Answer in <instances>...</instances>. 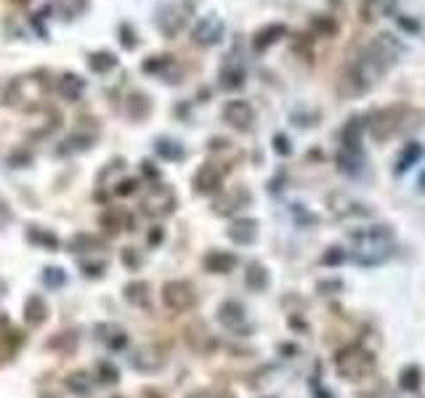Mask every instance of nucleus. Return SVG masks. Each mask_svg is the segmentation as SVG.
Here are the masks:
<instances>
[{
  "label": "nucleus",
  "instance_id": "2",
  "mask_svg": "<svg viewBox=\"0 0 425 398\" xmlns=\"http://www.w3.org/2000/svg\"><path fill=\"white\" fill-rule=\"evenodd\" d=\"M420 112L410 109L407 104H396V107H386V109H375L365 114L367 120V131L372 133L375 141H388L393 138L396 133H404V131H414L420 128Z\"/></svg>",
  "mask_w": 425,
  "mask_h": 398
},
{
  "label": "nucleus",
  "instance_id": "8",
  "mask_svg": "<svg viewBox=\"0 0 425 398\" xmlns=\"http://www.w3.org/2000/svg\"><path fill=\"white\" fill-rule=\"evenodd\" d=\"M173 207H176V194H173V189L165 186V183H155V186L144 194V199H141V210L152 218L170 215Z\"/></svg>",
  "mask_w": 425,
  "mask_h": 398
},
{
  "label": "nucleus",
  "instance_id": "11",
  "mask_svg": "<svg viewBox=\"0 0 425 398\" xmlns=\"http://www.w3.org/2000/svg\"><path fill=\"white\" fill-rule=\"evenodd\" d=\"M365 131H367L365 114H351V117L346 120V125H343V131H340V149H343V152L362 154V152H365V146H362Z\"/></svg>",
  "mask_w": 425,
  "mask_h": 398
},
{
  "label": "nucleus",
  "instance_id": "13",
  "mask_svg": "<svg viewBox=\"0 0 425 398\" xmlns=\"http://www.w3.org/2000/svg\"><path fill=\"white\" fill-rule=\"evenodd\" d=\"M223 175H226V168H221L218 162H205V165L195 173V192L197 194L221 192V186H223Z\"/></svg>",
  "mask_w": 425,
  "mask_h": 398
},
{
  "label": "nucleus",
  "instance_id": "6",
  "mask_svg": "<svg viewBox=\"0 0 425 398\" xmlns=\"http://www.w3.org/2000/svg\"><path fill=\"white\" fill-rule=\"evenodd\" d=\"M372 80L365 74V69L356 64V61H348L346 64V69L340 72L338 77V93L346 98H356V96H365V93H370V88H372Z\"/></svg>",
  "mask_w": 425,
  "mask_h": 398
},
{
  "label": "nucleus",
  "instance_id": "22",
  "mask_svg": "<svg viewBox=\"0 0 425 398\" xmlns=\"http://www.w3.org/2000/svg\"><path fill=\"white\" fill-rule=\"evenodd\" d=\"M423 157H425V146L423 144H417V141L404 144V149L399 152V159H396V168H393V173H396V175H401V173L412 170Z\"/></svg>",
  "mask_w": 425,
  "mask_h": 398
},
{
  "label": "nucleus",
  "instance_id": "53",
  "mask_svg": "<svg viewBox=\"0 0 425 398\" xmlns=\"http://www.w3.org/2000/svg\"><path fill=\"white\" fill-rule=\"evenodd\" d=\"M343 284L340 281H332V284H319V290H340Z\"/></svg>",
  "mask_w": 425,
  "mask_h": 398
},
{
  "label": "nucleus",
  "instance_id": "24",
  "mask_svg": "<svg viewBox=\"0 0 425 398\" xmlns=\"http://www.w3.org/2000/svg\"><path fill=\"white\" fill-rule=\"evenodd\" d=\"M244 305L240 300H226L223 305H221V311H218V321L226 329H240V326L244 324Z\"/></svg>",
  "mask_w": 425,
  "mask_h": 398
},
{
  "label": "nucleus",
  "instance_id": "52",
  "mask_svg": "<svg viewBox=\"0 0 425 398\" xmlns=\"http://www.w3.org/2000/svg\"><path fill=\"white\" fill-rule=\"evenodd\" d=\"M189 398H216V396H213L210 390H197V393H192Z\"/></svg>",
  "mask_w": 425,
  "mask_h": 398
},
{
  "label": "nucleus",
  "instance_id": "41",
  "mask_svg": "<svg viewBox=\"0 0 425 398\" xmlns=\"http://www.w3.org/2000/svg\"><path fill=\"white\" fill-rule=\"evenodd\" d=\"M122 213L120 210H107L104 215H101V223H104V229H110V231H120L122 229Z\"/></svg>",
  "mask_w": 425,
  "mask_h": 398
},
{
  "label": "nucleus",
  "instance_id": "17",
  "mask_svg": "<svg viewBox=\"0 0 425 398\" xmlns=\"http://www.w3.org/2000/svg\"><path fill=\"white\" fill-rule=\"evenodd\" d=\"M282 37H287V25H282V22H271V25L261 27L258 32L253 35V51L255 53H266L271 46H277Z\"/></svg>",
  "mask_w": 425,
  "mask_h": 398
},
{
  "label": "nucleus",
  "instance_id": "39",
  "mask_svg": "<svg viewBox=\"0 0 425 398\" xmlns=\"http://www.w3.org/2000/svg\"><path fill=\"white\" fill-rule=\"evenodd\" d=\"M27 239L32 241V244L46 247V250H56V247H59V239H56L53 234H48V231H43V229H30L27 231Z\"/></svg>",
  "mask_w": 425,
  "mask_h": 398
},
{
  "label": "nucleus",
  "instance_id": "54",
  "mask_svg": "<svg viewBox=\"0 0 425 398\" xmlns=\"http://www.w3.org/2000/svg\"><path fill=\"white\" fill-rule=\"evenodd\" d=\"M3 295H6V284H3V281H0V298H3Z\"/></svg>",
  "mask_w": 425,
  "mask_h": 398
},
{
  "label": "nucleus",
  "instance_id": "33",
  "mask_svg": "<svg viewBox=\"0 0 425 398\" xmlns=\"http://www.w3.org/2000/svg\"><path fill=\"white\" fill-rule=\"evenodd\" d=\"M125 300L136 308H149V284L146 281H131L125 284Z\"/></svg>",
  "mask_w": 425,
  "mask_h": 398
},
{
  "label": "nucleus",
  "instance_id": "15",
  "mask_svg": "<svg viewBox=\"0 0 425 398\" xmlns=\"http://www.w3.org/2000/svg\"><path fill=\"white\" fill-rule=\"evenodd\" d=\"M329 210L338 218H367L372 215V210L365 202H356L348 194H332L329 197Z\"/></svg>",
  "mask_w": 425,
  "mask_h": 398
},
{
  "label": "nucleus",
  "instance_id": "30",
  "mask_svg": "<svg viewBox=\"0 0 425 398\" xmlns=\"http://www.w3.org/2000/svg\"><path fill=\"white\" fill-rule=\"evenodd\" d=\"M88 8V0H53V11L59 13L64 22H72L77 16H83Z\"/></svg>",
  "mask_w": 425,
  "mask_h": 398
},
{
  "label": "nucleus",
  "instance_id": "18",
  "mask_svg": "<svg viewBox=\"0 0 425 398\" xmlns=\"http://www.w3.org/2000/svg\"><path fill=\"white\" fill-rule=\"evenodd\" d=\"M131 364L138 372H157L165 364V350L159 345H144L136 350V356H131Z\"/></svg>",
  "mask_w": 425,
  "mask_h": 398
},
{
  "label": "nucleus",
  "instance_id": "27",
  "mask_svg": "<svg viewBox=\"0 0 425 398\" xmlns=\"http://www.w3.org/2000/svg\"><path fill=\"white\" fill-rule=\"evenodd\" d=\"M183 338L189 343V348L200 350V353L213 348V338H210V332L205 329V324H189L186 332H183Z\"/></svg>",
  "mask_w": 425,
  "mask_h": 398
},
{
  "label": "nucleus",
  "instance_id": "12",
  "mask_svg": "<svg viewBox=\"0 0 425 398\" xmlns=\"http://www.w3.org/2000/svg\"><path fill=\"white\" fill-rule=\"evenodd\" d=\"M218 83L223 91H242L244 83H247V67L240 56H229L221 64Z\"/></svg>",
  "mask_w": 425,
  "mask_h": 398
},
{
  "label": "nucleus",
  "instance_id": "25",
  "mask_svg": "<svg viewBox=\"0 0 425 398\" xmlns=\"http://www.w3.org/2000/svg\"><path fill=\"white\" fill-rule=\"evenodd\" d=\"M56 93H59L64 101H77V98L85 93V80L72 72L61 74V80L56 83Z\"/></svg>",
  "mask_w": 425,
  "mask_h": 398
},
{
  "label": "nucleus",
  "instance_id": "50",
  "mask_svg": "<svg viewBox=\"0 0 425 398\" xmlns=\"http://www.w3.org/2000/svg\"><path fill=\"white\" fill-rule=\"evenodd\" d=\"M162 237H165V234H162V229H159V226H155V229H152V234H149V244H159V241H162Z\"/></svg>",
  "mask_w": 425,
  "mask_h": 398
},
{
  "label": "nucleus",
  "instance_id": "44",
  "mask_svg": "<svg viewBox=\"0 0 425 398\" xmlns=\"http://www.w3.org/2000/svg\"><path fill=\"white\" fill-rule=\"evenodd\" d=\"M120 40H122V48L133 51L138 46V40H136V32L131 25H120Z\"/></svg>",
  "mask_w": 425,
  "mask_h": 398
},
{
  "label": "nucleus",
  "instance_id": "5",
  "mask_svg": "<svg viewBox=\"0 0 425 398\" xmlns=\"http://www.w3.org/2000/svg\"><path fill=\"white\" fill-rule=\"evenodd\" d=\"M192 16V0H173L157 11V27L165 37H176Z\"/></svg>",
  "mask_w": 425,
  "mask_h": 398
},
{
  "label": "nucleus",
  "instance_id": "29",
  "mask_svg": "<svg viewBox=\"0 0 425 398\" xmlns=\"http://www.w3.org/2000/svg\"><path fill=\"white\" fill-rule=\"evenodd\" d=\"M25 319H27V324H32V326H40L43 321H46V319H48V305H46V300H43L40 295H32V298H27Z\"/></svg>",
  "mask_w": 425,
  "mask_h": 398
},
{
  "label": "nucleus",
  "instance_id": "26",
  "mask_svg": "<svg viewBox=\"0 0 425 398\" xmlns=\"http://www.w3.org/2000/svg\"><path fill=\"white\" fill-rule=\"evenodd\" d=\"M234 265H237V255H231V253L213 250V253L205 255V268L210 274H229Z\"/></svg>",
  "mask_w": 425,
  "mask_h": 398
},
{
  "label": "nucleus",
  "instance_id": "10",
  "mask_svg": "<svg viewBox=\"0 0 425 398\" xmlns=\"http://www.w3.org/2000/svg\"><path fill=\"white\" fill-rule=\"evenodd\" d=\"M223 120L229 122L234 131L247 133L250 128H253V122H255L253 104H250V101H244V98L226 101V107H223Z\"/></svg>",
  "mask_w": 425,
  "mask_h": 398
},
{
  "label": "nucleus",
  "instance_id": "48",
  "mask_svg": "<svg viewBox=\"0 0 425 398\" xmlns=\"http://www.w3.org/2000/svg\"><path fill=\"white\" fill-rule=\"evenodd\" d=\"M399 27L404 29V32H412V35H417V32H420V25L414 22L412 16H399Z\"/></svg>",
  "mask_w": 425,
  "mask_h": 398
},
{
  "label": "nucleus",
  "instance_id": "3",
  "mask_svg": "<svg viewBox=\"0 0 425 398\" xmlns=\"http://www.w3.org/2000/svg\"><path fill=\"white\" fill-rule=\"evenodd\" d=\"M351 239L356 241L353 260L362 265H377L393 255V229L391 226H370L353 231Z\"/></svg>",
  "mask_w": 425,
  "mask_h": 398
},
{
  "label": "nucleus",
  "instance_id": "28",
  "mask_svg": "<svg viewBox=\"0 0 425 398\" xmlns=\"http://www.w3.org/2000/svg\"><path fill=\"white\" fill-rule=\"evenodd\" d=\"M125 112H128V117L136 122L146 120V117L152 114V101H149V96H144V93H131L128 101H125Z\"/></svg>",
  "mask_w": 425,
  "mask_h": 398
},
{
  "label": "nucleus",
  "instance_id": "32",
  "mask_svg": "<svg viewBox=\"0 0 425 398\" xmlns=\"http://www.w3.org/2000/svg\"><path fill=\"white\" fill-rule=\"evenodd\" d=\"M423 385V369L417 366V364H410V366H404L399 374V387L404 393H414V390H420Z\"/></svg>",
  "mask_w": 425,
  "mask_h": 398
},
{
  "label": "nucleus",
  "instance_id": "4",
  "mask_svg": "<svg viewBox=\"0 0 425 398\" xmlns=\"http://www.w3.org/2000/svg\"><path fill=\"white\" fill-rule=\"evenodd\" d=\"M375 356H372V350H367L365 345H359V343H353V345H346V348H340L335 353V369L343 380H348V383H359V380H367L370 374L375 372Z\"/></svg>",
  "mask_w": 425,
  "mask_h": 398
},
{
  "label": "nucleus",
  "instance_id": "20",
  "mask_svg": "<svg viewBox=\"0 0 425 398\" xmlns=\"http://www.w3.org/2000/svg\"><path fill=\"white\" fill-rule=\"evenodd\" d=\"M335 162H338L340 173H343V175H348V178H362V175L367 173L365 152H362V154H356V152H343V149H340Z\"/></svg>",
  "mask_w": 425,
  "mask_h": 398
},
{
  "label": "nucleus",
  "instance_id": "34",
  "mask_svg": "<svg viewBox=\"0 0 425 398\" xmlns=\"http://www.w3.org/2000/svg\"><path fill=\"white\" fill-rule=\"evenodd\" d=\"M244 281L253 292H263L268 287V271L261 263H250L247 265V274H244Z\"/></svg>",
  "mask_w": 425,
  "mask_h": 398
},
{
  "label": "nucleus",
  "instance_id": "49",
  "mask_svg": "<svg viewBox=\"0 0 425 398\" xmlns=\"http://www.w3.org/2000/svg\"><path fill=\"white\" fill-rule=\"evenodd\" d=\"M11 162H19L16 168H25L27 162H30V154L27 152H16V154H11Z\"/></svg>",
  "mask_w": 425,
  "mask_h": 398
},
{
  "label": "nucleus",
  "instance_id": "37",
  "mask_svg": "<svg viewBox=\"0 0 425 398\" xmlns=\"http://www.w3.org/2000/svg\"><path fill=\"white\" fill-rule=\"evenodd\" d=\"M311 29H314L319 37H332L338 32V22H335L332 16H327V13H319V16L311 19Z\"/></svg>",
  "mask_w": 425,
  "mask_h": 398
},
{
  "label": "nucleus",
  "instance_id": "14",
  "mask_svg": "<svg viewBox=\"0 0 425 398\" xmlns=\"http://www.w3.org/2000/svg\"><path fill=\"white\" fill-rule=\"evenodd\" d=\"M399 11V0H359V16L365 22L391 19Z\"/></svg>",
  "mask_w": 425,
  "mask_h": 398
},
{
  "label": "nucleus",
  "instance_id": "7",
  "mask_svg": "<svg viewBox=\"0 0 425 398\" xmlns=\"http://www.w3.org/2000/svg\"><path fill=\"white\" fill-rule=\"evenodd\" d=\"M162 303L168 305L170 311L183 314V311H192V308H195L197 292H195V287H192L189 281L176 279V281H168V284L162 287Z\"/></svg>",
  "mask_w": 425,
  "mask_h": 398
},
{
  "label": "nucleus",
  "instance_id": "35",
  "mask_svg": "<svg viewBox=\"0 0 425 398\" xmlns=\"http://www.w3.org/2000/svg\"><path fill=\"white\" fill-rule=\"evenodd\" d=\"M155 149H157V154L162 159H173V162H178V159L186 157V149H183L178 141H173V138H159L157 144H155Z\"/></svg>",
  "mask_w": 425,
  "mask_h": 398
},
{
  "label": "nucleus",
  "instance_id": "38",
  "mask_svg": "<svg viewBox=\"0 0 425 398\" xmlns=\"http://www.w3.org/2000/svg\"><path fill=\"white\" fill-rule=\"evenodd\" d=\"M72 253H93V250H101V241L91 234H77L72 241H70Z\"/></svg>",
  "mask_w": 425,
  "mask_h": 398
},
{
  "label": "nucleus",
  "instance_id": "1",
  "mask_svg": "<svg viewBox=\"0 0 425 398\" xmlns=\"http://www.w3.org/2000/svg\"><path fill=\"white\" fill-rule=\"evenodd\" d=\"M401 53H404V43H401L399 37L393 35V32H380V35H375L367 43L365 48H362V53L353 61H356V64L365 69L367 77L375 83L380 74L391 72V69L396 67Z\"/></svg>",
  "mask_w": 425,
  "mask_h": 398
},
{
  "label": "nucleus",
  "instance_id": "55",
  "mask_svg": "<svg viewBox=\"0 0 425 398\" xmlns=\"http://www.w3.org/2000/svg\"><path fill=\"white\" fill-rule=\"evenodd\" d=\"M420 189L425 192V173H423V178H420Z\"/></svg>",
  "mask_w": 425,
  "mask_h": 398
},
{
  "label": "nucleus",
  "instance_id": "36",
  "mask_svg": "<svg viewBox=\"0 0 425 398\" xmlns=\"http://www.w3.org/2000/svg\"><path fill=\"white\" fill-rule=\"evenodd\" d=\"M67 387L72 390L74 396H91V390H93V377H88L85 372H72L67 377Z\"/></svg>",
  "mask_w": 425,
  "mask_h": 398
},
{
  "label": "nucleus",
  "instance_id": "31",
  "mask_svg": "<svg viewBox=\"0 0 425 398\" xmlns=\"http://www.w3.org/2000/svg\"><path fill=\"white\" fill-rule=\"evenodd\" d=\"M88 67H91V72L107 74L117 67V56H115L112 51H96V53L88 56Z\"/></svg>",
  "mask_w": 425,
  "mask_h": 398
},
{
  "label": "nucleus",
  "instance_id": "9",
  "mask_svg": "<svg viewBox=\"0 0 425 398\" xmlns=\"http://www.w3.org/2000/svg\"><path fill=\"white\" fill-rule=\"evenodd\" d=\"M223 35H226V25H223V19L216 16V13L202 16L195 25V29H192V40H195L197 46H205V48L218 46L221 40H223Z\"/></svg>",
  "mask_w": 425,
  "mask_h": 398
},
{
  "label": "nucleus",
  "instance_id": "47",
  "mask_svg": "<svg viewBox=\"0 0 425 398\" xmlns=\"http://www.w3.org/2000/svg\"><path fill=\"white\" fill-rule=\"evenodd\" d=\"M80 268H83L88 277H101L104 274V268H107V263L101 260V263H91V260H80Z\"/></svg>",
  "mask_w": 425,
  "mask_h": 398
},
{
  "label": "nucleus",
  "instance_id": "45",
  "mask_svg": "<svg viewBox=\"0 0 425 398\" xmlns=\"http://www.w3.org/2000/svg\"><path fill=\"white\" fill-rule=\"evenodd\" d=\"M346 260V253L340 250V247H329L327 253H325V258H322V263L325 265H338Z\"/></svg>",
  "mask_w": 425,
  "mask_h": 398
},
{
  "label": "nucleus",
  "instance_id": "56",
  "mask_svg": "<svg viewBox=\"0 0 425 398\" xmlns=\"http://www.w3.org/2000/svg\"><path fill=\"white\" fill-rule=\"evenodd\" d=\"M16 3H25V0H16Z\"/></svg>",
  "mask_w": 425,
  "mask_h": 398
},
{
  "label": "nucleus",
  "instance_id": "43",
  "mask_svg": "<svg viewBox=\"0 0 425 398\" xmlns=\"http://www.w3.org/2000/svg\"><path fill=\"white\" fill-rule=\"evenodd\" d=\"M274 152H277L280 157H290L292 154V144L285 133H277V135H274Z\"/></svg>",
  "mask_w": 425,
  "mask_h": 398
},
{
  "label": "nucleus",
  "instance_id": "42",
  "mask_svg": "<svg viewBox=\"0 0 425 398\" xmlns=\"http://www.w3.org/2000/svg\"><path fill=\"white\" fill-rule=\"evenodd\" d=\"M43 281H46L48 287H61V284L67 281V277H64L61 268H46V271H43Z\"/></svg>",
  "mask_w": 425,
  "mask_h": 398
},
{
  "label": "nucleus",
  "instance_id": "23",
  "mask_svg": "<svg viewBox=\"0 0 425 398\" xmlns=\"http://www.w3.org/2000/svg\"><path fill=\"white\" fill-rule=\"evenodd\" d=\"M96 338L101 340L110 350H122L125 345H128V335H125V329L117 326V324H98Z\"/></svg>",
  "mask_w": 425,
  "mask_h": 398
},
{
  "label": "nucleus",
  "instance_id": "46",
  "mask_svg": "<svg viewBox=\"0 0 425 398\" xmlns=\"http://www.w3.org/2000/svg\"><path fill=\"white\" fill-rule=\"evenodd\" d=\"M136 186H138V181H136V178H128V181H117L115 183V189H112V192L117 194V197H128V194H133L136 192Z\"/></svg>",
  "mask_w": 425,
  "mask_h": 398
},
{
  "label": "nucleus",
  "instance_id": "16",
  "mask_svg": "<svg viewBox=\"0 0 425 398\" xmlns=\"http://www.w3.org/2000/svg\"><path fill=\"white\" fill-rule=\"evenodd\" d=\"M144 72L159 74V77L170 85H176L181 80V67L176 64L173 56H152L149 61H144Z\"/></svg>",
  "mask_w": 425,
  "mask_h": 398
},
{
  "label": "nucleus",
  "instance_id": "21",
  "mask_svg": "<svg viewBox=\"0 0 425 398\" xmlns=\"http://www.w3.org/2000/svg\"><path fill=\"white\" fill-rule=\"evenodd\" d=\"M226 234H229V239L234 241V244H253L255 237H258V220H253V218H240V220H234L229 229H226Z\"/></svg>",
  "mask_w": 425,
  "mask_h": 398
},
{
  "label": "nucleus",
  "instance_id": "51",
  "mask_svg": "<svg viewBox=\"0 0 425 398\" xmlns=\"http://www.w3.org/2000/svg\"><path fill=\"white\" fill-rule=\"evenodd\" d=\"M122 258H125V263H128V265H136V263H138V260H136V255H133V247H128V250L122 253Z\"/></svg>",
  "mask_w": 425,
  "mask_h": 398
},
{
  "label": "nucleus",
  "instance_id": "19",
  "mask_svg": "<svg viewBox=\"0 0 425 398\" xmlns=\"http://www.w3.org/2000/svg\"><path fill=\"white\" fill-rule=\"evenodd\" d=\"M250 202V192L244 189V186H237V189H231L229 194H223L221 199H216V213L218 215H231V213H237V210H242L244 205Z\"/></svg>",
  "mask_w": 425,
  "mask_h": 398
},
{
  "label": "nucleus",
  "instance_id": "40",
  "mask_svg": "<svg viewBox=\"0 0 425 398\" xmlns=\"http://www.w3.org/2000/svg\"><path fill=\"white\" fill-rule=\"evenodd\" d=\"M96 374H98V383H101V385H115V383H117V377H120V372H117L110 361L98 364Z\"/></svg>",
  "mask_w": 425,
  "mask_h": 398
}]
</instances>
